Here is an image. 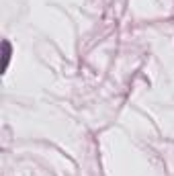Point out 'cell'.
<instances>
[{"mask_svg": "<svg viewBox=\"0 0 174 176\" xmlns=\"http://www.w3.org/2000/svg\"><path fill=\"white\" fill-rule=\"evenodd\" d=\"M8 57H10V47H8V43H4V68L8 66Z\"/></svg>", "mask_w": 174, "mask_h": 176, "instance_id": "6da1fadb", "label": "cell"}]
</instances>
